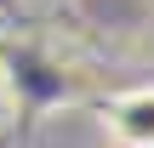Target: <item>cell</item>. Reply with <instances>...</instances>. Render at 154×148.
<instances>
[{"instance_id": "1", "label": "cell", "mask_w": 154, "mask_h": 148, "mask_svg": "<svg viewBox=\"0 0 154 148\" xmlns=\"http://www.w3.org/2000/svg\"><path fill=\"white\" fill-rule=\"evenodd\" d=\"M103 125H109V137L120 148H154V86L120 91L103 108Z\"/></svg>"}]
</instances>
